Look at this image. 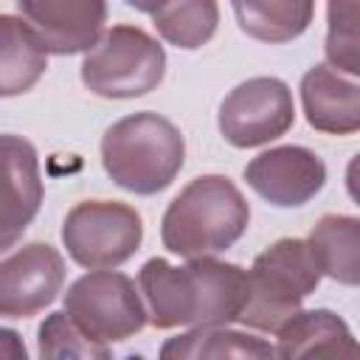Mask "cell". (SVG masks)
I'll list each match as a JSON object with an SVG mask.
<instances>
[{
	"label": "cell",
	"mask_w": 360,
	"mask_h": 360,
	"mask_svg": "<svg viewBox=\"0 0 360 360\" xmlns=\"http://www.w3.org/2000/svg\"><path fill=\"white\" fill-rule=\"evenodd\" d=\"M39 158L22 135H0V253L11 250L42 208Z\"/></svg>",
	"instance_id": "30bf717a"
},
{
	"label": "cell",
	"mask_w": 360,
	"mask_h": 360,
	"mask_svg": "<svg viewBox=\"0 0 360 360\" xmlns=\"http://www.w3.org/2000/svg\"><path fill=\"white\" fill-rule=\"evenodd\" d=\"M68 256L87 270H112L132 259L143 242L141 214L118 200H82L62 222Z\"/></svg>",
	"instance_id": "52a82bcc"
},
{
	"label": "cell",
	"mask_w": 360,
	"mask_h": 360,
	"mask_svg": "<svg viewBox=\"0 0 360 360\" xmlns=\"http://www.w3.org/2000/svg\"><path fill=\"white\" fill-rule=\"evenodd\" d=\"M301 104L307 124L326 135H352L360 129V87L354 76L332 65H315L301 79Z\"/></svg>",
	"instance_id": "4fadbf2b"
},
{
	"label": "cell",
	"mask_w": 360,
	"mask_h": 360,
	"mask_svg": "<svg viewBox=\"0 0 360 360\" xmlns=\"http://www.w3.org/2000/svg\"><path fill=\"white\" fill-rule=\"evenodd\" d=\"M323 276L338 284L357 287L360 281V219L349 214H326L307 239Z\"/></svg>",
	"instance_id": "2e32d148"
},
{
	"label": "cell",
	"mask_w": 360,
	"mask_h": 360,
	"mask_svg": "<svg viewBox=\"0 0 360 360\" xmlns=\"http://www.w3.org/2000/svg\"><path fill=\"white\" fill-rule=\"evenodd\" d=\"M239 28L259 42L281 45L298 39L312 17L315 0H231Z\"/></svg>",
	"instance_id": "ac0fdd59"
},
{
	"label": "cell",
	"mask_w": 360,
	"mask_h": 360,
	"mask_svg": "<svg viewBox=\"0 0 360 360\" xmlns=\"http://www.w3.org/2000/svg\"><path fill=\"white\" fill-rule=\"evenodd\" d=\"M186 163L183 132L158 112H132L101 138V166L124 191L152 197L174 183Z\"/></svg>",
	"instance_id": "3957f363"
},
{
	"label": "cell",
	"mask_w": 360,
	"mask_h": 360,
	"mask_svg": "<svg viewBox=\"0 0 360 360\" xmlns=\"http://www.w3.org/2000/svg\"><path fill=\"white\" fill-rule=\"evenodd\" d=\"M138 287L155 329L228 326L245 307L248 270L214 256H191L186 264L155 256L143 262Z\"/></svg>",
	"instance_id": "6da1fadb"
},
{
	"label": "cell",
	"mask_w": 360,
	"mask_h": 360,
	"mask_svg": "<svg viewBox=\"0 0 360 360\" xmlns=\"http://www.w3.org/2000/svg\"><path fill=\"white\" fill-rule=\"evenodd\" d=\"M37 352L39 357H79V360H107L112 352L110 346H98L93 343L70 318L68 312H51L37 332Z\"/></svg>",
	"instance_id": "44dd1931"
},
{
	"label": "cell",
	"mask_w": 360,
	"mask_h": 360,
	"mask_svg": "<svg viewBox=\"0 0 360 360\" xmlns=\"http://www.w3.org/2000/svg\"><path fill=\"white\" fill-rule=\"evenodd\" d=\"M25 354H28V349H25L20 332L0 326V357H6V360H25Z\"/></svg>",
	"instance_id": "7402d4cb"
},
{
	"label": "cell",
	"mask_w": 360,
	"mask_h": 360,
	"mask_svg": "<svg viewBox=\"0 0 360 360\" xmlns=\"http://www.w3.org/2000/svg\"><path fill=\"white\" fill-rule=\"evenodd\" d=\"M326 59L346 76L360 73L357 0H329L326 6Z\"/></svg>",
	"instance_id": "ffe728a7"
},
{
	"label": "cell",
	"mask_w": 360,
	"mask_h": 360,
	"mask_svg": "<svg viewBox=\"0 0 360 360\" xmlns=\"http://www.w3.org/2000/svg\"><path fill=\"white\" fill-rule=\"evenodd\" d=\"M65 284V259L48 242H28L0 259V318H31L51 307Z\"/></svg>",
	"instance_id": "9c48e42d"
},
{
	"label": "cell",
	"mask_w": 360,
	"mask_h": 360,
	"mask_svg": "<svg viewBox=\"0 0 360 360\" xmlns=\"http://www.w3.org/2000/svg\"><path fill=\"white\" fill-rule=\"evenodd\" d=\"M152 25L169 45L197 51L217 34L219 6L217 0H169L152 14Z\"/></svg>",
	"instance_id": "d6986e66"
},
{
	"label": "cell",
	"mask_w": 360,
	"mask_h": 360,
	"mask_svg": "<svg viewBox=\"0 0 360 360\" xmlns=\"http://www.w3.org/2000/svg\"><path fill=\"white\" fill-rule=\"evenodd\" d=\"M65 312L98 346L121 343L149 323L135 281L115 267L79 276L65 292Z\"/></svg>",
	"instance_id": "8992f818"
},
{
	"label": "cell",
	"mask_w": 360,
	"mask_h": 360,
	"mask_svg": "<svg viewBox=\"0 0 360 360\" xmlns=\"http://www.w3.org/2000/svg\"><path fill=\"white\" fill-rule=\"evenodd\" d=\"M124 3H127L129 8H135V11H141V14H149V17H152V14H155L160 6H166L169 0H124Z\"/></svg>",
	"instance_id": "603a6c76"
},
{
	"label": "cell",
	"mask_w": 360,
	"mask_h": 360,
	"mask_svg": "<svg viewBox=\"0 0 360 360\" xmlns=\"http://www.w3.org/2000/svg\"><path fill=\"white\" fill-rule=\"evenodd\" d=\"M166 76L163 45L138 25H112L84 51L82 82L101 98H138Z\"/></svg>",
	"instance_id": "5b68a950"
},
{
	"label": "cell",
	"mask_w": 360,
	"mask_h": 360,
	"mask_svg": "<svg viewBox=\"0 0 360 360\" xmlns=\"http://www.w3.org/2000/svg\"><path fill=\"white\" fill-rule=\"evenodd\" d=\"M248 186L276 208L307 205L326 183V163L318 152L287 143L256 155L245 166Z\"/></svg>",
	"instance_id": "8fae6325"
},
{
	"label": "cell",
	"mask_w": 360,
	"mask_h": 360,
	"mask_svg": "<svg viewBox=\"0 0 360 360\" xmlns=\"http://www.w3.org/2000/svg\"><path fill=\"white\" fill-rule=\"evenodd\" d=\"M321 267L307 239H278L264 248L248 270V298L239 323L256 332H276L301 301L321 284Z\"/></svg>",
	"instance_id": "277c9868"
},
{
	"label": "cell",
	"mask_w": 360,
	"mask_h": 360,
	"mask_svg": "<svg viewBox=\"0 0 360 360\" xmlns=\"http://www.w3.org/2000/svg\"><path fill=\"white\" fill-rule=\"evenodd\" d=\"M276 357L354 354L357 343L346 321L332 309H298L276 332Z\"/></svg>",
	"instance_id": "5bb4252c"
},
{
	"label": "cell",
	"mask_w": 360,
	"mask_h": 360,
	"mask_svg": "<svg viewBox=\"0 0 360 360\" xmlns=\"http://www.w3.org/2000/svg\"><path fill=\"white\" fill-rule=\"evenodd\" d=\"M17 6L45 51L59 56L87 51L107 22V0H17Z\"/></svg>",
	"instance_id": "7c38bea8"
},
{
	"label": "cell",
	"mask_w": 360,
	"mask_h": 360,
	"mask_svg": "<svg viewBox=\"0 0 360 360\" xmlns=\"http://www.w3.org/2000/svg\"><path fill=\"white\" fill-rule=\"evenodd\" d=\"M48 70V51L37 31L14 14H0V98L28 93Z\"/></svg>",
	"instance_id": "9a60e30c"
},
{
	"label": "cell",
	"mask_w": 360,
	"mask_h": 360,
	"mask_svg": "<svg viewBox=\"0 0 360 360\" xmlns=\"http://www.w3.org/2000/svg\"><path fill=\"white\" fill-rule=\"evenodd\" d=\"M250 205L225 174L194 177L163 211L160 239L177 256H214L242 239Z\"/></svg>",
	"instance_id": "7a4b0ae2"
},
{
	"label": "cell",
	"mask_w": 360,
	"mask_h": 360,
	"mask_svg": "<svg viewBox=\"0 0 360 360\" xmlns=\"http://www.w3.org/2000/svg\"><path fill=\"white\" fill-rule=\"evenodd\" d=\"M295 124L292 90L276 76H253L236 84L219 104L217 127L236 149L264 146Z\"/></svg>",
	"instance_id": "ba28073f"
},
{
	"label": "cell",
	"mask_w": 360,
	"mask_h": 360,
	"mask_svg": "<svg viewBox=\"0 0 360 360\" xmlns=\"http://www.w3.org/2000/svg\"><path fill=\"white\" fill-rule=\"evenodd\" d=\"M163 360H208V357H242V360H270L276 349L256 335L233 332L228 326H191V332L169 338L160 346Z\"/></svg>",
	"instance_id": "e0dca14e"
}]
</instances>
